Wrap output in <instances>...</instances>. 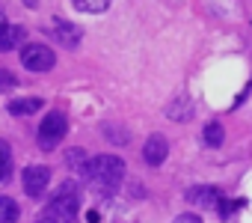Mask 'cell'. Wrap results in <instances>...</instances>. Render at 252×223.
I'll return each instance as SVG.
<instances>
[{
    "label": "cell",
    "instance_id": "ba28073f",
    "mask_svg": "<svg viewBox=\"0 0 252 223\" xmlns=\"http://www.w3.org/2000/svg\"><path fill=\"white\" fill-rule=\"evenodd\" d=\"M187 202L202 205V208H211V205L220 202V190L211 187V185H193V187H187Z\"/></svg>",
    "mask_w": 252,
    "mask_h": 223
},
{
    "label": "cell",
    "instance_id": "5b68a950",
    "mask_svg": "<svg viewBox=\"0 0 252 223\" xmlns=\"http://www.w3.org/2000/svg\"><path fill=\"white\" fill-rule=\"evenodd\" d=\"M21 185H24V193H27V196L39 199V196L48 190V185H51V170L33 164V167H27V170L21 173Z\"/></svg>",
    "mask_w": 252,
    "mask_h": 223
},
{
    "label": "cell",
    "instance_id": "d6986e66",
    "mask_svg": "<svg viewBox=\"0 0 252 223\" xmlns=\"http://www.w3.org/2000/svg\"><path fill=\"white\" fill-rule=\"evenodd\" d=\"M36 223H60V220H57V217H54V214H51V211L45 208V211H42V214L36 217Z\"/></svg>",
    "mask_w": 252,
    "mask_h": 223
},
{
    "label": "cell",
    "instance_id": "52a82bcc",
    "mask_svg": "<svg viewBox=\"0 0 252 223\" xmlns=\"http://www.w3.org/2000/svg\"><path fill=\"white\" fill-rule=\"evenodd\" d=\"M166 155H169V143H166V137L152 134V137L146 140V146H143V158H146V164H149V167H160V164L166 161Z\"/></svg>",
    "mask_w": 252,
    "mask_h": 223
},
{
    "label": "cell",
    "instance_id": "ac0fdd59",
    "mask_svg": "<svg viewBox=\"0 0 252 223\" xmlns=\"http://www.w3.org/2000/svg\"><path fill=\"white\" fill-rule=\"evenodd\" d=\"M104 134H107V140H116V143H125V140H128L125 134H119V131H116V128H110V125H107V131H104Z\"/></svg>",
    "mask_w": 252,
    "mask_h": 223
},
{
    "label": "cell",
    "instance_id": "8fae6325",
    "mask_svg": "<svg viewBox=\"0 0 252 223\" xmlns=\"http://www.w3.org/2000/svg\"><path fill=\"white\" fill-rule=\"evenodd\" d=\"M71 3H74V9H80V12L101 15V12H107V9H110L113 0H71Z\"/></svg>",
    "mask_w": 252,
    "mask_h": 223
},
{
    "label": "cell",
    "instance_id": "7a4b0ae2",
    "mask_svg": "<svg viewBox=\"0 0 252 223\" xmlns=\"http://www.w3.org/2000/svg\"><path fill=\"white\" fill-rule=\"evenodd\" d=\"M48 211L60 220V223H71L77 214V185L65 182L54 190V196L48 199Z\"/></svg>",
    "mask_w": 252,
    "mask_h": 223
},
{
    "label": "cell",
    "instance_id": "9c48e42d",
    "mask_svg": "<svg viewBox=\"0 0 252 223\" xmlns=\"http://www.w3.org/2000/svg\"><path fill=\"white\" fill-rule=\"evenodd\" d=\"M27 39V30L18 27V24H0V51H9V48H18L21 42Z\"/></svg>",
    "mask_w": 252,
    "mask_h": 223
},
{
    "label": "cell",
    "instance_id": "4fadbf2b",
    "mask_svg": "<svg viewBox=\"0 0 252 223\" xmlns=\"http://www.w3.org/2000/svg\"><path fill=\"white\" fill-rule=\"evenodd\" d=\"M202 137H205V143H208V146H222L225 131H222V125H220V122H211V125L205 128V134H202Z\"/></svg>",
    "mask_w": 252,
    "mask_h": 223
},
{
    "label": "cell",
    "instance_id": "5bb4252c",
    "mask_svg": "<svg viewBox=\"0 0 252 223\" xmlns=\"http://www.w3.org/2000/svg\"><path fill=\"white\" fill-rule=\"evenodd\" d=\"M12 173V155H9V146L0 140V182H6Z\"/></svg>",
    "mask_w": 252,
    "mask_h": 223
},
{
    "label": "cell",
    "instance_id": "9a60e30c",
    "mask_svg": "<svg viewBox=\"0 0 252 223\" xmlns=\"http://www.w3.org/2000/svg\"><path fill=\"white\" fill-rule=\"evenodd\" d=\"M18 86V77L9 72V69H0V92H6V89H15Z\"/></svg>",
    "mask_w": 252,
    "mask_h": 223
},
{
    "label": "cell",
    "instance_id": "ffe728a7",
    "mask_svg": "<svg viewBox=\"0 0 252 223\" xmlns=\"http://www.w3.org/2000/svg\"><path fill=\"white\" fill-rule=\"evenodd\" d=\"M39 3H42V0H24V6H27V9H36Z\"/></svg>",
    "mask_w": 252,
    "mask_h": 223
},
{
    "label": "cell",
    "instance_id": "277c9868",
    "mask_svg": "<svg viewBox=\"0 0 252 223\" xmlns=\"http://www.w3.org/2000/svg\"><path fill=\"white\" fill-rule=\"evenodd\" d=\"M54 63H57L54 51H51L48 45H42V42H30V45L21 48V66H24L27 72L42 74V72H51Z\"/></svg>",
    "mask_w": 252,
    "mask_h": 223
},
{
    "label": "cell",
    "instance_id": "3957f363",
    "mask_svg": "<svg viewBox=\"0 0 252 223\" xmlns=\"http://www.w3.org/2000/svg\"><path fill=\"white\" fill-rule=\"evenodd\" d=\"M65 131H68L65 113H63V110H51V113L42 119V125H39V146H42L45 152H54V149L63 143Z\"/></svg>",
    "mask_w": 252,
    "mask_h": 223
},
{
    "label": "cell",
    "instance_id": "e0dca14e",
    "mask_svg": "<svg viewBox=\"0 0 252 223\" xmlns=\"http://www.w3.org/2000/svg\"><path fill=\"white\" fill-rule=\"evenodd\" d=\"M172 223H202V217L199 214H178Z\"/></svg>",
    "mask_w": 252,
    "mask_h": 223
},
{
    "label": "cell",
    "instance_id": "8992f818",
    "mask_svg": "<svg viewBox=\"0 0 252 223\" xmlns=\"http://www.w3.org/2000/svg\"><path fill=\"white\" fill-rule=\"evenodd\" d=\"M51 33H54V39H57L60 45H65L68 51H71V48H77V45H80V39H83L80 27H77V24H71V21H63V18H54V21H51Z\"/></svg>",
    "mask_w": 252,
    "mask_h": 223
},
{
    "label": "cell",
    "instance_id": "7c38bea8",
    "mask_svg": "<svg viewBox=\"0 0 252 223\" xmlns=\"http://www.w3.org/2000/svg\"><path fill=\"white\" fill-rule=\"evenodd\" d=\"M18 220V205L9 196H0V223H15Z\"/></svg>",
    "mask_w": 252,
    "mask_h": 223
},
{
    "label": "cell",
    "instance_id": "44dd1931",
    "mask_svg": "<svg viewBox=\"0 0 252 223\" xmlns=\"http://www.w3.org/2000/svg\"><path fill=\"white\" fill-rule=\"evenodd\" d=\"M0 15H3V9H0Z\"/></svg>",
    "mask_w": 252,
    "mask_h": 223
},
{
    "label": "cell",
    "instance_id": "2e32d148",
    "mask_svg": "<svg viewBox=\"0 0 252 223\" xmlns=\"http://www.w3.org/2000/svg\"><path fill=\"white\" fill-rule=\"evenodd\" d=\"M68 161H71L74 167H80V164L86 161V158H83V149H71V152H68Z\"/></svg>",
    "mask_w": 252,
    "mask_h": 223
},
{
    "label": "cell",
    "instance_id": "6da1fadb",
    "mask_svg": "<svg viewBox=\"0 0 252 223\" xmlns=\"http://www.w3.org/2000/svg\"><path fill=\"white\" fill-rule=\"evenodd\" d=\"M77 173L83 176V182H89L101 193H113L125 176V164L116 155H98V158H86L77 167Z\"/></svg>",
    "mask_w": 252,
    "mask_h": 223
},
{
    "label": "cell",
    "instance_id": "30bf717a",
    "mask_svg": "<svg viewBox=\"0 0 252 223\" xmlns=\"http://www.w3.org/2000/svg\"><path fill=\"white\" fill-rule=\"evenodd\" d=\"M42 104H45L42 98H15V101L6 104V110L12 116H30V113H39Z\"/></svg>",
    "mask_w": 252,
    "mask_h": 223
}]
</instances>
